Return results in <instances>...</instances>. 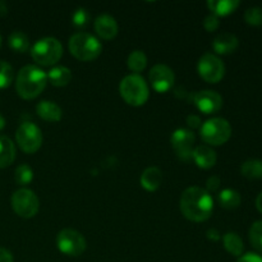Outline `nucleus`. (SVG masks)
<instances>
[{"mask_svg": "<svg viewBox=\"0 0 262 262\" xmlns=\"http://www.w3.org/2000/svg\"><path fill=\"white\" fill-rule=\"evenodd\" d=\"M13 68L9 63L0 60V89H7L13 82Z\"/></svg>", "mask_w": 262, "mask_h": 262, "instance_id": "nucleus-29", "label": "nucleus"}, {"mask_svg": "<svg viewBox=\"0 0 262 262\" xmlns=\"http://www.w3.org/2000/svg\"><path fill=\"white\" fill-rule=\"evenodd\" d=\"M219 204L220 206L224 207L227 210H234L239 207L241 202H242V197H241L239 192L232 188L223 189L219 193Z\"/></svg>", "mask_w": 262, "mask_h": 262, "instance_id": "nucleus-23", "label": "nucleus"}, {"mask_svg": "<svg viewBox=\"0 0 262 262\" xmlns=\"http://www.w3.org/2000/svg\"><path fill=\"white\" fill-rule=\"evenodd\" d=\"M15 141L23 152L35 154L42 145V133L35 123L25 122L15 132Z\"/></svg>", "mask_w": 262, "mask_h": 262, "instance_id": "nucleus-7", "label": "nucleus"}, {"mask_svg": "<svg viewBox=\"0 0 262 262\" xmlns=\"http://www.w3.org/2000/svg\"><path fill=\"white\" fill-rule=\"evenodd\" d=\"M194 137L193 132L186 128H179L173 132L170 137V143L173 150L178 155L179 159L184 161H188L192 159V152L194 150Z\"/></svg>", "mask_w": 262, "mask_h": 262, "instance_id": "nucleus-11", "label": "nucleus"}, {"mask_svg": "<svg viewBox=\"0 0 262 262\" xmlns=\"http://www.w3.org/2000/svg\"><path fill=\"white\" fill-rule=\"evenodd\" d=\"M0 262H13V255L7 248L0 247Z\"/></svg>", "mask_w": 262, "mask_h": 262, "instance_id": "nucleus-36", "label": "nucleus"}, {"mask_svg": "<svg viewBox=\"0 0 262 262\" xmlns=\"http://www.w3.org/2000/svg\"><path fill=\"white\" fill-rule=\"evenodd\" d=\"M36 113L41 119L50 123L59 122L63 117L61 107L54 101H48V100H42L36 105Z\"/></svg>", "mask_w": 262, "mask_h": 262, "instance_id": "nucleus-17", "label": "nucleus"}, {"mask_svg": "<svg viewBox=\"0 0 262 262\" xmlns=\"http://www.w3.org/2000/svg\"><path fill=\"white\" fill-rule=\"evenodd\" d=\"M187 124H188L189 128L194 129V128H201L202 122H201V119H200L199 115L191 114L187 117Z\"/></svg>", "mask_w": 262, "mask_h": 262, "instance_id": "nucleus-35", "label": "nucleus"}, {"mask_svg": "<svg viewBox=\"0 0 262 262\" xmlns=\"http://www.w3.org/2000/svg\"><path fill=\"white\" fill-rule=\"evenodd\" d=\"M179 207L186 219L193 223H202L211 217L214 211V200L206 189L189 187L182 193Z\"/></svg>", "mask_w": 262, "mask_h": 262, "instance_id": "nucleus-1", "label": "nucleus"}, {"mask_svg": "<svg viewBox=\"0 0 262 262\" xmlns=\"http://www.w3.org/2000/svg\"><path fill=\"white\" fill-rule=\"evenodd\" d=\"M207 237H209V239H212V241L220 239V234L216 229H210L209 232H207Z\"/></svg>", "mask_w": 262, "mask_h": 262, "instance_id": "nucleus-37", "label": "nucleus"}, {"mask_svg": "<svg viewBox=\"0 0 262 262\" xmlns=\"http://www.w3.org/2000/svg\"><path fill=\"white\" fill-rule=\"evenodd\" d=\"M238 45H239V41H238L237 36L229 32L220 33L212 41V48H214L215 53L220 54V55H228V54L234 53Z\"/></svg>", "mask_w": 262, "mask_h": 262, "instance_id": "nucleus-15", "label": "nucleus"}, {"mask_svg": "<svg viewBox=\"0 0 262 262\" xmlns=\"http://www.w3.org/2000/svg\"><path fill=\"white\" fill-rule=\"evenodd\" d=\"M241 3L238 0H209L207 8L216 17H225L237 10Z\"/></svg>", "mask_w": 262, "mask_h": 262, "instance_id": "nucleus-19", "label": "nucleus"}, {"mask_svg": "<svg viewBox=\"0 0 262 262\" xmlns=\"http://www.w3.org/2000/svg\"><path fill=\"white\" fill-rule=\"evenodd\" d=\"M256 209L262 214V192L258 194L257 199H256Z\"/></svg>", "mask_w": 262, "mask_h": 262, "instance_id": "nucleus-38", "label": "nucleus"}, {"mask_svg": "<svg viewBox=\"0 0 262 262\" xmlns=\"http://www.w3.org/2000/svg\"><path fill=\"white\" fill-rule=\"evenodd\" d=\"M86 239L74 229H63L56 235V247L61 253L71 257L81 256L86 250Z\"/></svg>", "mask_w": 262, "mask_h": 262, "instance_id": "nucleus-9", "label": "nucleus"}, {"mask_svg": "<svg viewBox=\"0 0 262 262\" xmlns=\"http://www.w3.org/2000/svg\"><path fill=\"white\" fill-rule=\"evenodd\" d=\"M148 78H150L152 89L159 94L168 92L169 90H171V87L174 86V82H176L174 72L165 64L154 66L148 73Z\"/></svg>", "mask_w": 262, "mask_h": 262, "instance_id": "nucleus-12", "label": "nucleus"}, {"mask_svg": "<svg viewBox=\"0 0 262 262\" xmlns=\"http://www.w3.org/2000/svg\"><path fill=\"white\" fill-rule=\"evenodd\" d=\"M12 207L18 216L31 219L38 212L40 201L33 191L28 188H20L13 193Z\"/></svg>", "mask_w": 262, "mask_h": 262, "instance_id": "nucleus-8", "label": "nucleus"}, {"mask_svg": "<svg viewBox=\"0 0 262 262\" xmlns=\"http://www.w3.org/2000/svg\"><path fill=\"white\" fill-rule=\"evenodd\" d=\"M200 135L205 143L211 146H222L229 141L232 136V127L224 118H212L201 125Z\"/></svg>", "mask_w": 262, "mask_h": 262, "instance_id": "nucleus-6", "label": "nucleus"}, {"mask_svg": "<svg viewBox=\"0 0 262 262\" xmlns=\"http://www.w3.org/2000/svg\"><path fill=\"white\" fill-rule=\"evenodd\" d=\"M220 183H222V182H220V178L219 177H216V176H212V177H210L209 179H207V182H206V191L209 192H215V191H217V188H219L220 187Z\"/></svg>", "mask_w": 262, "mask_h": 262, "instance_id": "nucleus-33", "label": "nucleus"}, {"mask_svg": "<svg viewBox=\"0 0 262 262\" xmlns=\"http://www.w3.org/2000/svg\"><path fill=\"white\" fill-rule=\"evenodd\" d=\"M220 26V20L219 17L216 15L211 14V15H207L204 20V28L207 31V32H215V31L219 28Z\"/></svg>", "mask_w": 262, "mask_h": 262, "instance_id": "nucleus-32", "label": "nucleus"}, {"mask_svg": "<svg viewBox=\"0 0 262 262\" xmlns=\"http://www.w3.org/2000/svg\"><path fill=\"white\" fill-rule=\"evenodd\" d=\"M94 26L95 31L100 36V38L107 41L113 40L118 35V30H119L115 18L109 14H102L100 17H97Z\"/></svg>", "mask_w": 262, "mask_h": 262, "instance_id": "nucleus-14", "label": "nucleus"}, {"mask_svg": "<svg viewBox=\"0 0 262 262\" xmlns=\"http://www.w3.org/2000/svg\"><path fill=\"white\" fill-rule=\"evenodd\" d=\"M216 152L209 146H197L192 152V160L199 168L211 169L216 164Z\"/></svg>", "mask_w": 262, "mask_h": 262, "instance_id": "nucleus-16", "label": "nucleus"}, {"mask_svg": "<svg viewBox=\"0 0 262 262\" xmlns=\"http://www.w3.org/2000/svg\"><path fill=\"white\" fill-rule=\"evenodd\" d=\"M5 127V119L2 114H0V130Z\"/></svg>", "mask_w": 262, "mask_h": 262, "instance_id": "nucleus-39", "label": "nucleus"}, {"mask_svg": "<svg viewBox=\"0 0 262 262\" xmlns=\"http://www.w3.org/2000/svg\"><path fill=\"white\" fill-rule=\"evenodd\" d=\"M241 173L248 179H262V160L251 159L245 161L241 166Z\"/></svg>", "mask_w": 262, "mask_h": 262, "instance_id": "nucleus-26", "label": "nucleus"}, {"mask_svg": "<svg viewBox=\"0 0 262 262\" xmlns=\"http://www.w3.org/2000/svg\"><path fill=\"white\" fill-rule=\"evenodd\" d=\"M69 51L76 59L81 61H92L101 54L102 45L91 33H74L68 42Z\"/></svg>", "mask_w": 262, "mask_h": 262, "instance_id": "nucleus-3", "label": "nucleus"}, {"mask_svg": "<svg viewBox=\"0 0 262 262\" xmlns=\"http://www.w3.org/2000/svg\"><path fill=\"white\" fill-rule=\"evenodd\" d=\"M237 262H262V256L255 252H248L239 256Z\"/></svg>", "mask_w": 262, "mask_h": 262, "instance_id": "nucleus-34", "label": "nucleus"}, {"mask_svg": "<svg viewBox=\"0 0 262 262\" xmlns=\"http://www.w3.org/2000/svg\"><path fill=\"white\" fill-rule=\"evenodd\" d=\"M128 69L135 72V74L141 73L145 71L146 66H147V56L142 50H135L128 55L127 59Z\"/></svg>", "mask_w": 262, "mask_h": 262, "instance_id": "nucleus-25", "label": "nucleus"}, {"mask_svg": "<svg viewBox=\"0 0 262 262\" xmlns=\"http://www.w3.org/2000/svg\"><path fill=\"white\" fill-rule=\"evenodd\" d=\"M223 243H224V248L233 256H239L243 255V251H245V245H243V241L237 233L229 232L223 237Z\"/></svg>", "mask_w": 262, "mask_h": 262, "instance_id": "nucleus-22", "label": "nucleus"}, {"mask_svg": "<svg viewBox=\"0 0 262 262\" xmlns=\"http://www.w3.org/2000/svg\"><path fill=\"white\" fill-rule=\"evenodd\" d=\"M90 18H91V15L87 12V9H84V8H78V9L73 13L72 20H73V25L76 26L77 28H83L89 25Z\"/></svg>", "mask_w": 262, "mask_h": 262, "instance_id": "nucleus-31", "label": "nucleus"}, {"mask_svg": "<svg viewBox=\"0 0 262 262\" xmlns=\"http://www.w3.org/2000/svg\"><path fill=\"white\" fill-rule=\"evenodd\" d=\"M200 77L207 83H219L225 74V66L215 54H204L197 64Z\"/></svg>", "mask_w": 262, "mask_h": 262, "instance_id": "nucleus-10", "label": "nucleus"}, {"mask_svg": "<svg viewBox=\"0 0 262 262\" xmlns=\"http://www.w3.org/2000/svg\"><path fill=\"white\" fill-rule=\"evenodd\" d=\"M8 43H9V48L17 53H26L30 50V38L22 31H14L10 33Z\"/></svg>", "mask_w": 262, "mask_h": 262, "instance_id": "nucleus-24", "label": "nucleus"}, {"mask_svg": "<svg viewBox=\"0 0 262 262\" xmlns=\"http://www.w3.org/2000/svg\"><path fill=\"white\" fill-rule=\"evenodd\" d=\"M120 96L130 106H142L147 102L150 90L140 74H129L124 77L119 84Z\"/></svg>", "mask_w": 262, "mask_h": 262, "instance_id": "nucleus-4", "label": "nucleus"}, {"mask_svg": "<svg viewBox=\"0 0 262 262\" xmlns=\"http://www.w3.org/2000/svg\"><path fill=\"white\" fill-rule=\"evenodd\" d=\"M48 74L37 66H26L18 72L15 79L17 94L25 100L36 99L45 90Z\"/></svg>", "mask_w": 262, "mask_h": 262, "instance_id": "nucleus-2", "label": "nucleus"}, {"mask_svg": "<svg viewBox=\"0 0 262 262\" xmlns=\"http://www.w3.org/2000/svg\"><path fill=\"white\" fill-rule=\"evenodd\" d=\"M15 159V146L7 136H0V169L8 168Z\"/></svg>", "mask_w": 262, "mask_h": 262, "instance_id": "nucleus-20", "label": "nucleus"}, {"mask_svg": "<svg viewBox=\"0 0 262 262\" xmlns=\"http://www.w3.org/2000/svg\"><path fill=\"white\" fill-rule=\"evenodd\" d=\"M32 179H33V171L30 165H27V164H22V165H19L17 169H15L14 181L17 184H19V186H27V184H30L31 182H32Z\"/></svg>", "mask_w": 262, "mask_h": 262, "instance_id": "nucleus-27", "label": "nucleus"}, {"mask_svg": "<svg viewBox=\"0 0 262 262\" xmlns=\"http://www.w3.org/2000/svg\"><path fill=\"white\" fill-rule=\"evenodd\" d=\"M193 104L204 114H215L223 107V97L212 90H204L193 95Z\"/></svg>", "mask_w": 262, "mask_h": 262, "instance_id": "nucleus-13", "label": "nucleus"}, {"mask_svg": "<svg viewBox=\"0 0 262 262\" xmlns=\"http://www.w3.org/2000/svg\"><path fill=\"white\" fill-rule=\"evenodd\" d=\"M72 72L71 69L64 66L54 67L48 74V81L55 87H64L71 82Z\"/></svg>", "mask_w": 262, "mask_h": 262, "instance_id": "nucleus-21", "label": "nucleus"}, {"mask_svg": "<svg viewBox=\"0 0 262 262\" xmlns=\"http://www.w3.org/2000/svg\"><path fill=\"white\" fill-rule=\"evenodd\" d=\"M250 242L258 252H262V220L255 222L250 229Z\"/></svg>", "mask_w": 262, "mask_h": 262, "instance_id": "nucleus-28", "label": "nucleus"}, {"mask_svg": "<svg viewBox=\"0 0 262 262\" xmlns=\"http://www.w3.org/2000/svg\"><path fill=\"white\" fill-rule=\"evenodd\" d=\"M141 186L148 192H155L160 188L161 182H163V173L156 166H150L145 169L143 173L141 174Z\"/></svg>", "mask_w": 262, "mask_h": 262, "instance_id": "nucleus-18", "label": "nucleus"}, {"mask_svg": "<svg viewBox=\"0 0 262 262\" xmlns=\"http://www.w3.org/2000/svg\"><path fill=\"white\" fill-rule=\"evenodd\" d=\"M31 55L38 66L51 67L60 60L63 55V46L56 38L43 37L32 46Z\"/></svg>", "mask_w": 262, "mask_h": 262, "instance_id": "nucleus-5", "label": "nucleus"}, {"mask_svg": "<svg viewBox=\"0 0 262 262\" xmlns=\"http://www.w3.org/2000/svg\"><path fill=\"white\" fill-rule=\"evenodd\" d=\"M245 20L247 25L255 26H262V8L261 7H251L246 10L245 13Z\"/></svg>", "mask_w": 262, "mask_h": 262, "instance_id": "nucleus-30", "label": "nucleus"}, {"mask_svg": "<svg viewBox=\"0 0 262 262\" xmlns=\"http://www.w3.org/2000/svg\"><path fill=\"white\" fill-rule=\"evenodd\" d=\"M0 48H2V36H0Z\"/></svg>", "mask_w": 262, "mask_h": 262, "instance_id": "nucleus-40", "label": "nucleus"}]
</instances>
